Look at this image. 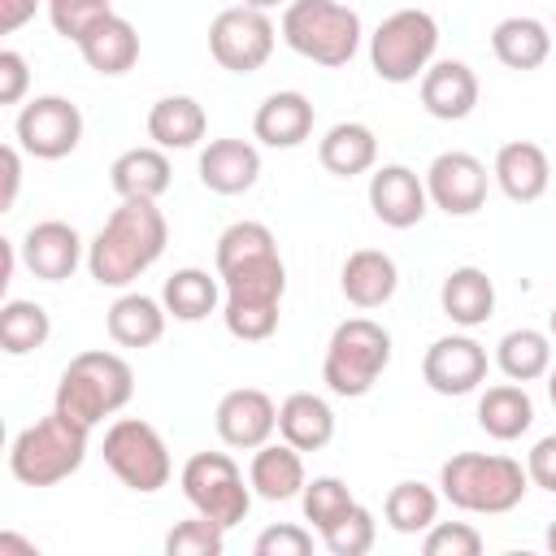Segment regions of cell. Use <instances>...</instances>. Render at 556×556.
Listing matches in <instances>:
<instances>
[{
	"label": "cell",
	"instance_id": "cell-1",
	"mask_svg": "<svg viewBox=\"0 0 556 556\" xmlns=\"http://www.w3.org/2000/svg\"><path fill=\"white\" fill-rule=\"evenodd\" d=\"M165 239L169 226L156 200H122L87 243V269L100 287H126L161 261Z\"/></svg>",
	"mask_w": 556,
	"mask_h": 556
},
{
	"label": "cell",
	"instance_id": "cell-2",
	"mask_svg": "<svg viewBox=\"0 0 556 556\" xmlns=\"http://www.w3.org/2000/svg\"><path fill=\"white\" fill-rule=\"evenodd\" d=\"M87 439H91V426H83V421L65 417L61 408H52L48 417L30 421L13 439V447H9V473L22 486H56V482H65L70 473L83 469Z\"/></svg>",
	"mask_w": 556,
	"mask_h": 556
},
{
	"label": "cell",
	"instance_id": "cell-3",
	"mask_svg": "<svg viewBox=\"0 0 556 556\" xmlns=\"http://www.w3.org/2000/svg\"><path fill=\"white\" fill-rule=\"evenodd\" d=\"M217 278L226 287V308H222L226 330L243 343H265L278 330V304L287 291L282 256L265 252V256H252V261L222 269Z\"/></svg>",
	"mask_w": 556,
	"mask_h": 556
},
{
	"label": "cell",
	"instance_id": "cell-4",
	"mask_svg": "<svg viewBox=\"0 0 556 556\" xmlns=\"http://www.w3.org/2000/svg\"><path fill=\"white\" fill-rule=\"evenodd\" d=\"M130 395H135V369L117 352H78L61 369L52 408H61L65 417L96 430L104 417L126 408Z\"/></svg>",
	"mask_w": 556,
	"mask_h": 556
},
{
	"label": "cell",
	"instance_id": "cell-5",
	"mask_svg": "<svg viewBox=\"0 0 556 556\" xmlns=\"http://www.w3.org/2000/svg\"><path fill=\"white\" fill-rule=\"evenodd\" d=\"M443 500L460 513H513L530 486V473L513 456H486V452H456L439 469Z\"/></svg>",
	"mask_w": 556,
	"mask_h": 556
},
{
	"label": "cell",
	"instance_id": "cell-6",
	"mask_svg": "<svg viewBox=\"0 0 556 556\" xmlns=\"http://www.w3.org/2000/svg\"><path fill=\"white\" fill-rule=\"evenodd\" d=\"M282 39L304 61L339 70L361 48V17L339 0H291L282 9Z\"/></svg>",
	"mask_w": 556,
	"mask_h": 556
},
{
	"label": "cell",
	"instance_id": "cell-7",
	"mask_svg": "<svg viewBox=\"0 0 556 556\" xmlns=\"http://www.w3.org/2000/svg\"><path fill=\"white\" fill-rule=\"evenodd\" d=\"M387 365H391V334L369 317H348V321L334 326V334L326 343L321 382L334 395L356 400V395L374 391V382Z\"/></svg>",
	"mask_w": 556,
	"mask_h": 556
},
{
	"label": "cell",
	"instance_id": "cell-8",
	"mask_svg": "<svg viewBox=\"0 0 556 556\" xmlns=\"http://www.w3.org/2000/svg\"><path fill=\"white\" fill-rule=\"evenodd\" d=\"M439 48V22L426 9H400L369 35V65L382 83H413L430 70Z\"/></svg>",
	"mask_w": 556,
	"mask_h": 556
},
{
	"label": "cell",
	"instance_id": "cell-9",
	"mask_svg": "<svg viewBox=\"0 0 556 556\" xmlns=\"http://www.w3.org/2000/svg\"><path fill=\"white\" fill-rule=\"evenodd\" d=\"M104 465L139 495L161 491L174 473V460H169V447H165L161 430L139 421V417H117L104 430Z\"/></svg>",
	"mask_w": 556,
	"mask_h": 556
},
{
	"label": "cell",
	"instance_id": "cell-10",
	"mask_svg": "<svg viewBox=\"0 0 556 556\" xmlns=\"http://www.w3.org/2000/svg\"><path fill=\"white\" fill-rule=\"evenodd\" d=\"M182 495H187V504L200 513V517H208V521H217V526H239L243 517H248V508H252V482L243 486V473H239V465L226 456V452H195L187 465H182Z\"/></svg>",
	"mask_w": 556,
	"mask_h": 556
},
{
	"label": "cell",
	"instance_id": "cell-11",
	"mask_svg": "<svg viewBox=\"0 0 556 556\" xmlns=\"http://www.w3.org/2000/svg\"><path fill=\"white\" fill-rule=\"evenodd\" d=\"M274 22L265 9H248V4H235V9H222L208 26V52L222 70L230 74H256L269 52H274Z\"/></svg>",
	"mask_w": 556,
	"mask_h": 556
},
{
	"label": "cell",
	"instance_id": "cell-12",
	"mask_svg": "<svg viewBox=\"0 0 556 556\" xmlns=\"http://www.w3.org/2000/svg\"><path fill=\"white\" fill-rule=\"evenodd\" d=\"M17 148L39 156V161H61L78 148L83 139V113L65 96H35L17 113Z\"/></svg>",
	"mask_w": 556,
	"mask_h": 556
},
{
	"label": "cell",
	"instance_id": "cell-13",
	"mask_svg": "<svg viewBox=\"0 0 556 556\" xmlns=\"http://www.w3.org/2000/svg\"><path fill=\"white\" fill-rule=\"evenodd\" d=\"M486 165L473 152H439L426 169V195L447 213V217H469L486 204Z\"/></svg>",
	"mask_w": 556,
	"mask_h": 556
},
{
	"label": "cell",
	"instance_id": "cell-14",
	"mask_svg": "<svg viewBox=\"0 0 556 556\" xmlns=\"http://www.w3.org/2000/svg\"><path fill=\"white\" fill-rule=\"evenodd\" d=\"M421 378L439 395H469L486 378V348L469 334H443L421 356Z\"/></svg>",
	"mask_w": 556,
	"mask_h": 556
},
{
	"label": "cell",
	"instance_id": "cell-15",
	"mask_svg": "<svg viewBox=\"0 0 556 556\" xmlns=\"http://www.w3.org/2000/svg\"><path fill=\"white\" fill-rule=\"evenodd\" d=\"M213 421H217V434H222L226 447L256 452L278 430V404L261 387H235V391L222 395Z\"/></svg>",
	"mask_w": 556,
	"mask_h": 556
},
{
	"label": "cell",
	"instance_id": "cell-16",
	"mask_svg": "<svg viewBox=\"0 0 556 556\" xmlns=\"http://www.w3.org/2000/svg\"><path fill=\"white\" fill-rule=\"evenodd\" d=\"M22 265L35 274V278H43V282H65L74 269H78V261H83V239H78V230L70 226V222H56V217H48V222H35L26 235H22Z\"/></svg>",
	"mask_w": 556,
	"mask_h": 556
},
{
	"label": "cell",
	"instance_id": "cell-17",
	"mask_svg": "<svg viewBox=\"0 0 556 556\" xmlns=\"http://www.w3.org/2000/svg\"><path fill=\"white\" fill-rule=\"evenodd\" d=\"M426 204H430L426 182L408 165H382V169H374V178H369V208H374V217L382 226L408 230V226H417L426 217Z\"/></svg>",
	"mask_w": 556,
	"mask_h": 556
},
{
	"label": "cell",
	"instance_id": "cell-18",
	"mask_svg": "<svg viewBox=\"0 0 556 556\" xmlns=\"http://www.w3.org/2000/svg\"><path fill=\"white\" fill-rule=\"evenodd\" d=\"M421 109L439 122H465L478 109V74L465 61H434L421 74Z\"/></svg>",
	"mask_w": 556,
	"mask_h": 556
},
{
	"label": "cell",
	"instance_id": "cell-19",
	"mask_svg": "<svg viewBox=\"0 0 556 556\" xmlns=\"http://www.w3.org/2000/svg\"><path fill=\"white\" fill-rule=\"evenodd\" d=\"M491 178L500 182V191L513 200V204H534L547 182H552V161L539 143L530 139H513L495 152V165H491Z\"/></svg>",
	"mask_w": 556,
	"mask_h": 556
},
{
	"label": "cell",
	"instance_id": "cell-20",
	"mask_svg": "<svg viewBox=\"0 0 556 556\" xmlns=\"http://www.w3.org/2000/svg\"><path fill=\"white\" fill-rule=\"evenodd\" d=\"M261 178V152L248 139H213L200 152V182L217 195H243Z\"/></svg>",
	"mask_w": 556,
	"mask_h": 556
},
{
	"label": "cell",
	"instance_id": "cell-21",
	"mask_svg": "<svg viewBox=\"0 0 556 556\" xmlns=\"http://www.w3.org/2000/svg\"><path fill=\"white\" fill-rule=\"evenodd\" d=\"M252 135L265 148H300L313 135V100L300 91H274L252 117Z\"/></svg>",
	"mask_w": 556,
	"mask_h": 556
},
{
	"label": "cell",
	"instance_id": "cell-22",
	"mask_svg": "<svg viewBox=\"0 0 556 556\" xmlns=\"http://www.w3.org/2000/svg\"><path fill=\"white\" fill-rule=\"evenodd\" d=\"M339 287L348 295V304L356 308H382L395 287H400V269L387 252L378 248H356L348 261H343V274H339Z\"/></svg>",
	"mask_w": 556,
	"mask_h": 556
},
{
	"label": "cell",
	"instance_id": "cell-23",
	"mask_svg": "<svg viewBox=\"0 0 556 556\" xmlns=\"http://www.w3.org/2000/svg\"><path fill=\"white\" fill-rule=\"evenodd\" d=\"M109 182L122 200H161L174 182V169L165 148H126L109 165Z\"/></svg>",
	"mask_w": 556,
	"mask_h": 556
},
{
	"label": "cell",
	"instance_id": "cell-24",
	"mask_svg": "<svg viewBox=\"0 0 556 556\" xmlns=\"http://www.w3.org/2000/svg\"><path fill=\"white\" fill-rule=\"evenodd\" d=\"M78 52H83V61H87L96 74H104V78L126 74V70L139 61V30H135L126 17L109 13V17H100V22L78 39Z\"/></svg>",
	"mask_w": 556,
	"mask_h": 556
},
{
	"label": "cell",
	"instance_id": "cell-25",
	"mask_svg": "<svg viewBox=\"0 0 556 556\" xmlns=\"http://www.w3.org/2000/svg\"><path fill=\"white\" fill-rule=\"evenodd\" d=\"M248 482L261 500L269 504H282V500H295L304 491V460H300V447H291L287 439L282 443H261L256 456H252V469H248Z\"/></svg>",
	"mask_w": 556,
	"mask_h": 556
},
{
	"label": "cell",
	"instance_id": "cell-26",
	"mask_svg": "<svg viewBox=\"0 0 556 556\" xmlns=\"http://www.w3.org/2000/svg\"><path fill=\"white\" fill-rule=\"evenodd\" d=\"M278 434L300 452H321L334 439V413L313 391H291L278 404Z\"/></svg>",
	"mask_w": 556,
	"mask_h": 556
},
{
	"label": "cell",
	"instance_id": "cell-27",
	"mask_svg": "<svg viewBox=\"0 0 556 556\" xmlns=\"http://www.w3.org/2000/svg\"><path fill=\"white\" fill-rule=\"evenodd\" d=\"M165 304L143 295V291H126L113 300L104 326H109V339L117 348H152L161 334H165Z\"/></svg>",
	"mask_w": 556,
	"mask_h": 556
},
{
	"label": "cell",
	"instance_id": "cell-28",
	"mask_svg": "<svg viewBox=\"0 0 556 556\" xmlns=\"http://www.w3.org/2000/svg\"><path fill=\"white\" fill-rule=\"evenodd\" d=\"M439 304H443V313H447L456 326L473 330V326H482V321L495 313V287H491L486 269L460 265V269H452V274L443 278Z\"/></svg>",
	"mask_w": 556,
	"mask_h": 556
},
{
	"label": "cell",
	"instance_id": "cell-29",
	"mask_svg": "<svg viewBox=\"0 0 556 556\" xmlns=\"http://www.w3.org/2000/svg\"><path fill=\"white\" fill-rule=\"evenodd\" d=\"M478 426L491 439H500V443L521 439L534 426V400L526 395V382H495V387H486L482 400H478Z\"/></svg>",
	"mask_w": 556,
	"mask_h": 556
},
{
	"label": "cell",
	"instance_id": "cell-30",
	"mask_svg": "<svg viewBox=\"0 0 556 556\" xmlns=\"http://www.w3.org/2000/svg\"><path fill=\"white\" fill-rule=\"evenodd\" d=\"M317 161L326 174L334 178H356L365 169H374L378 161V139L365 122H339L326 130V139L317 143Z\"/></svg>",
	"mask_w": 556,
	"mask_h": 556
},
{
	"label": "cell",
	"instance_id": "cell-31",
	"mask_svg": "<svg viewBox=\"0 0 556 556\" xmlns=\"http://www.w3.org/2000/svg\"><path fill=\"white\" fill-rule=\"evenodd\" d=\"M491 52L508 70H539L552 52V30L539 17H504L491 30Z\"/></svg>",
	"mask_w": 556,
	"mask_h": 556
},
{
	"label": "cell",
	"instance_id": "cell-32",
	"mask_svg": "<svg viewBox=\"0 0 556 556\" xmlns=\"http://www.w3.org/2000/svg\"><path fill=\"white\" fill-rule=\"evenodd\" d=\"M208 130V117L200 109V100L191 96H161L148 113V139L156 148H195Z\"/></svg>",
	"mask_w": 556,
	"mask_h": 556
},
{
	"label": "cell",
	"instance_id": "cell-33",
	"mask_svg": "<svg viewBox=\"0 0 556 556\" xmlns=\"http://www.w3.org/2000/svg\"><path fill=\"white\" fill-rule=\"evenodd\" d=\"M217 300H222L217 278L208 269H195V265L174 269L165 278V287H161V304H165V313L174 321H204L217 308Z\"/></svg>",
	"mask_w": 556,
	"mask_h": 556
},
{
	"label": "cell",
	"instance_id": "cell-34",
	"mask_svg": "<svg viewBox=\"0 0 556 556\" xmlns=\"http://www.w3.org/2000/svg\"><path fill=\"white\" fill-rule=\"evenodd\" d=\"M495 365L508 382H534V378H547L552 369V339L543 330H508L500 343H495Z\"/></svg>",
	"mask_w": 556,
	"mask_h": 556
},
{
	"label": "cell",
	"instance_id": "cell-35",
	"mask_svg": "<svg viewBox=\"0 0 556 556\" xmlns=\"http://www.w3.org/2000/svg\"><path fill=\"white\" fill-rule=\"evenodd\" d=\"M52 334V317L43 304L35 300H4L0 308V348L9 356H26L35 348H43Z\"/></svg>",
	"mask_w": 556,
	"mask_h": 556
},
{
	"label": "cell",
	"instance_id": "cell-36",
	"mask_svg": "<svg viewBox=\"0 0 556 556\" xmlns=\"http://www.w3.org/2000/svg\"><path fill=\"white\" fill-rule=\"evenodd\" d=\"M382 513H387V526H391L395 534H421V530H430L434 517H439V495H434L426 482H395V486L387 491Z\"/></svg>",
	"mask_w": 556,
	"mask_h": 556
},
{
	"label": "cell",
	"instance_id": "cell-37",
	"mask_svg": "<svg viewBox=\"0 0 556 556\" xmlns=\"http://www.w3.org/2000/svg\"><path fill=\"white\" fill-rule=\"evenodd\" d=\"M300 504H304V521H313V530H321V534H326L330 526H339V521L356 508V500H352L348 482H343V478H334V473H321V478L304 482Z\"/></svg>",
	"mask_w": 556,
	"mask_h": 556
},
{
	"label": "cell",
	"instance_id": "cell-38",
	"mask_svg": "<svg viewBox=\"0 0 556 556\" xmlns=\"http://www.w3.org/2000/svg\"><path fill=\"white\" fill-rule=\"evenodd\" d=\"M265 252H278L274 243V230L265 222H235L217 235V274L239 265V261H252V256H265Z\"/></svg>",
	"mask_w": 556,
	"mask_h": 556
},
{
	"label": "cell",
	"instance_id": "cell-39",
	"mask_svg": "<svg viewBox=\"0 0 556 556\" xmlns=\"http://www.w3.org/2000/svg\"><path fill=\"white\" fill-rule=\"evenodd\" d=\"M226 547V526L208 521V517H191V521H178L169 534H165V552L169 556H222Z\"/></svg>",
	"mask_w": 556,
	"mask_h": 556
},
{
	"label": "cell",
	"instance_id": "cell-40",
	"mask_svg": "<svg viewBox=\"0 0 556 556\" xmlns=\"http://www.w3.org/2000/svg\"><path fill=\"white\" fill-rule=\"evenodd\" d=\"M374 534H378L374 513H369L365 504H356L339 526H330V530L321 534V543H326L330 556H365V552L374 547Z\"/></svg>",
	"mask_w": 556,
	"mask_h": 556
},
{
	"label": "cell",
	"instance_id": "cell-41",
	"mask_svg": "<svg viewBox=\"0 0 556 556\" xmlns=\"http://www.w3.org/2000/svg\"><path fill=\"white\" fill-rule=\"evenodd\" d=\"M48 4V17H52V26H56V35H65V39H83L100 17H109L113 9H109V0H43Z\"/></svg>",
	"mask_w": 556,
	"mask_h": 556
},
{
	"label": "cell",
	"instance_id": "cell-42",
	"mask_svg": "<svg viewBox=\"0 0 556 556\" xmlns=\"http://www.w3.org/2000/svg\"><path fill=\"white\" fill-rule=\"evenodd\" d=\"M426 556H478L482 552V534L465 521H434L426 530V543H421Z\"/></svg>",
	"mask_w": 556,
	"mask_h": 556
},
{
	"label": "cell",
	"instance_id": "cell-43",
	"mask_svg": "<svg viewBox=\"0 0 556 556\" xmlns=\"http://www.w3.org/2000/svg\"><path fill=\"white\" fill-rule=\"evenodd\" d=\"M313 552V534L304 526H269L256 534V556H308Z\"/></svg>",
	"mask_w": 556,
	"mask_h": 556
},
{
	"label": "cell",
	"instance_id": "cell-44",
	"mask_svg": "<svg viewBox=\"0 0 556 556\" xmlns=\"http://www.w3.org/2000/svg\"><path fill=\"white\" fill-rule=\"evenodd\" d=\"M30 87V70H26V56L4 48L0 52V104H17Z\"/></svg>",
	"mask_w": 556,
	"mask_h": 556
},
{
	"label": "cell",
	"instance_id": "cell-45",
	"mask_svg": "<svg viewBox=\"0 0 556 556\" xmlns=\"http://www.w3.org/2000/svg\"><path fill=\"white\" fill-rule=\"evenodd\" d=\"M526 473H530L534 486H543V491L556 495V434H543V439L530 447V456H526Z\"/></svg>",
	"mask_w": 556,
	"mask_h": 556
},
{
	"label": "cell",
	"instance_id": "cell-46",
	"mask_svg": "<svg viewBox=\"0 0 556 556\" xmlns=\"http://www.w3.org/2000/svg\"><path fill=\"white\" fill-rule=\"evenodd\" d=\"M0 169H4L0 208L9 213V208H13V200H17V187H22V156H17V148H13V143H9V148H0Z\"/></svg>",
	"mask_w": 556,
	"mask_h": 556
},
{
	"label": "cell",
	"instance_id": "cell-47",
	"mask_svg": "<svg viewBox=\"0 0 556 556\" xmlns=\"http://www.w3.org/2000/svg\"><path fill=\"white\" fill-rule=\"evenodd\" d=\"M35 9H39V0H0V30L4 35L22 30L35 17Z\"/></svg>",
	"mask_w": 556,
	"mask_h": 556
},
{
	"label": "cell",
	"instance_id": "cell-48",
	"mask_svg": "<svg viewBox=\"0 0 556 556\" xmlns=\"http://www.w3.org/2000/svg\"><path fill=\"white\" fill-rule=\"evenodd\" d=\"M0 552H26V556H35V543H26V539H17V534H0Z\"/></svg>",
	"mask_w": 556,
	"mask_h": 556
},
{
	"label": "cell",
	"instance_id": "cell-49",
	"mask_svg": "<svg viewBox=\"0 0 556 556\" xmlns=\"http://www.w3.org/2000/svg\"><path fill=\"white\" fill-rule=\"evenodd\" d=\"M239 4H248V9H274V4H287V0H239Z\"/></svg>",
	"mask_w": 556,
	"mask_h": 556
},
{
	"label": "cell",
	"instance_id": "cell-50",
	"mask_svg": "<svg viewBox=\"0 0 556 556\" xmlns=\"http://www.w3.org/2000/svg\"><path fill=\"white\" fill-rule=\"evenodd\" d=\"M547 400H552V408H556V365L547 369Z\"/></svg>",
	"mask_w": 556,
	"mask_h": 556
},
{
	"label": "cell",
	"instance_id": "cell-51",
	"mask_svg": "<svg viewBox=\"0 0 556 556\" xmlns=\"http://www.w3.org/2000/svg\"><path fill=\"white\" fill-rule=\"evenodd\" d=\"M547 552H552V556H556V521H552V526H547Z\"/></svg>",
	"mask_w": 556,
	"mask_h": 556
},
{
	"label": "cell",
	"instance_id": "cell-52",
	"mask_svg": "<svg viewBox=\"0 0 556 556\" xmlns=\"http://www.w3.org/2000/svg\"><path fill=\"white\" fill-rule=\"evenodd\" d=\"M547 326H552V339H556V308H552V317H547Z\"/></svg>",
	"mask_w": 556,
	"mask_h": 556
}]
</instances>
